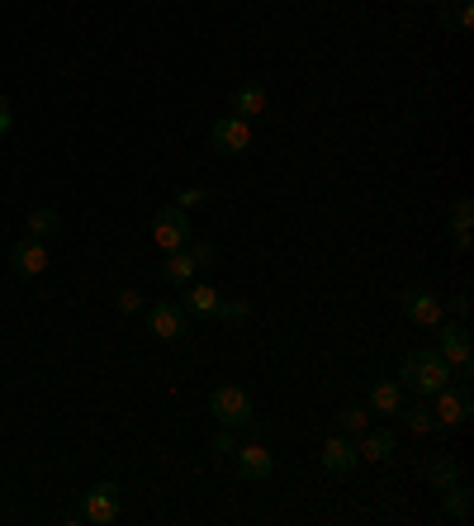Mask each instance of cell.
Listing matches in <instances>:
<instances>
[{
	"instance_id": "d4e9b609",
	"label": "cell",
	"mask_w": 474,
	"mask_h": 526,
	"mask_svg": "<svg viewBox=\"0 0 474 526\" xmlns=\"http://www.w3.org/2000/svg\"><path fill=\"white\" fill-rule=\"evenodd\" d=\"M185 252L195 256V266H200V271L219 266V247H214V242H195V237H190V247H185Z\"/></svg>"
},
{
	"instance_id": "5b68a950",
	"label": "cell",
	"mask_w": 474,
	"mask_h": 526,
	"mask_svg": "<svg viewBox=\"0 0 474 526\" xmlns=\"http://www.w3.org/2000/svg\"><path fill=\"white\" fill-rule=\"evenodd\" d=\"M432 399H437V432H446V427H465V422L474 418V399H470V384L465 380L441 384Z\"/></svg>"
},
{
	"instance_id": "cb8c5ba5",
	"label": "cell",
	"mask_w": 474,
	"mask_h": 526,
	"mask_svg": "<svg viewBox=\"0 0 474 526\" xmlns=\"http://www.w3.org/2000/svg\"><path fill=\"white\" fill-rule=\"evenodd\" d=\"M337 427L347 436H361L365 427H370V413H365V408H342V413H337Z\"/></svg>"
},
{
	"instance_id": "e0dca14e",
	"label": "cell",
	"mask_w": 474,
	"mask_h": 526,
	"mask_svg": "<svg viewBox=\"0 0 474 526\" xmlns=\"http://www.w3.org/2000/svg\"><path fill=\"white\" fill-rule=\"evenodd\" d=\"M195 271H200V266H195V256L185 252H166V261H162V285H190V280H195Z\"/></svg>"
},
{
	"instance_id": "ac0fdd59",
	"label": "cell",
	"mask_w": 474,
	"mask_h": 526,
	"mask_svg": "<svg viewBox=\"0 0 474 526\" xmlns=\"http://www.w3.org/2000/svg\"><path fill=\"white\" fill-rule=\"evenodd\" d=\"M422 474H427V484H432V489H451V484H460V460L456 455H432V460H427V465H422Z\"/></svg>"
},
{
	"instance_id": "44dd1931",
	"label": "cell",
	"mask_w": 474,
	"mask_h": 526,
	"mask_svg": "<svg viewBox=\"0 0 474 526\" xmlns=\"http://www.w3.org/2000/svg\"><path fill=\"white\" fill-rule=\"evenodd\" d=\"M470 223H474V204L456 200V204H451V228H456V247H460V252L470 247Z\"/></svg>"
},
{
	"instance_id": "f1b7e54d",
	"label": "cell",
	"mask_w": 474,
	"mask_h": 526,
	"mask_svg": "<svg viewBox=\"0 0 474 526\" xmlns=\"http://www.w3.org/2000/svg\"><path fill=\"white\" fill-rule=\"evenodd\" d=\"M10 124H15V114H10V105H5V95H0V138L10 133Z\"/></svg>"
},
{
	"instance_id": "52a82bcc",
	"label": "cell",
	"mask_w": 474,
	"mask_h": 526,
	"mask_svg": "<svg viewBox=\"0 0 474 526\" xmlns=\"http://www.w3.org/2000/svg\"><path fill=\"white\" fill-rule=\"evenodd\" d=\"M190 237H195V228H190L185 209H176V204L157 209V218H152V242H157L162 252H181V247H190Z\"/></svg>"
},
{
	"instance_id": "484cf974",
	"label": "cell",
	"mask_w": 474,
	"mask_h": 526,
	"mask_svg": "<svg viewBox=\"0 0 474 526\" xmlns=\"http://www.w3.org/2000/svg\"><path fill=\"white\" fill-rule=\"evenodd\" d=\"M204 200H209V190H200V185H195V190H181V195H176V209H200Z\"/></svg>"
},
{
	"instance_id": "6da1fadb",
	"label": "cell",
	"mask_w": 474,
	"mask_h": 526,
	"mask_svg": "<svg viewBox=\"0 0 474 526\" xmlns=\"http://www.w3.org/2000/svg\"><path fill=\"white\" fill-rule=\"evenodd\" d=\"M399 380L413 389V394H422V399H432L441 384H451V365L441 361L437 346H418V351H408L399 361Z\"/></svg>"
},
{
	"instance_id": "83f0119b",
	"label": "cell",
	"mask_w": 474,
	"mask_h": 526,
	"mask_svg": "<svg viewBox=\"0 0 474 526\" xmlns=\"http://www.w3.org/2000/svg\"><path fill=\"white\" fill-rule=\"evenodd\" d=\"M119 309H124V313H138V309H143L138 290H119Z\"/></svg>"
},
{
	"instance_id": "4fadbf2b",
	"label": "cell",
	"mask_w": 474,
	"mask_h": 526,
	"mask_svg": "<svg viewBox=\"0 0 474 526\" xmlns=\"http://www.w3.org/2000/svg\"><path fill=\"white\" fill-rule=\"evenodd\" d=\"M361 465V451H356V436L347 432H332L328 446H323V470L328 474H351Z\"/></svg>"
},
{
	"instance_id": "7c38bea8",
	"label": "cell",
	"mask_w": 474,
	"mask_h": 526,
	"mask_svg": "<svg viewBox=\"0 0 474 526\" xmlns=\"http://www.w3.org/2000/svg\"><path fill=\"white\" fill-rule=\"evenodd\" d=\"M10 266H15V275H24V280H34V275L48 271V247H43V237H19L15 247H10Z\"/></svg>"
},
{
	"instance_id": "f546056e",
	"label": "cell",
	"mask_w": 474,
	"mask_h": 526,
	"mask_svg": "<svg viewBox=\"0 0 474 526\" xmlns=\"http://www.w3.org/2000/svg\"><path fill=\"white\" fill-rule=\"evenodd\" d=\"M413 5H437V0H413Z\"/></svg>"
},
{
	"instance_id": "9a60e30c",
	"label": "cell",
	"mask_w": 474,
	"mask_h": 526,
	"mask_svg": "<svg viewBox=\"0 0 474 526\" xmlns=\"http://www.w3.org/2000/svg\"><path fill=\"white\" fill-rule=\"evenodd\" d=\"M437 19H441V29H451V34H470L474 0H437Z\"/></svg>"
},
{
	"instance_id": "9c48e42d",
	"label": "cell",
	"mask_w": 474,
	"mask_h": 526,
	"mask_svg": "<svg viewBox=\"0 0 474 526\" xmlns=\"http://www.w3.org/2000/svg\"><path fill=\"white\" fill-rule=\"evenodd\" d=\"M119 508H124L119 484H95V489L86 493V503H81V517L95 526H110V522H119Z\"/></svg>"
},
{
	"instance_id": "ffe728a7",
	"label": "cell",
	"mask_w": 474,
	"mask_h": 526,
	"mask_svg": "<svg viewBox=\"0 0 474 526\" xmlns=\"http://www.w3.org/2000/svg\"><path fill=\"white\" fill-rule=\"evenodd\" d=\"M403 422H408V432H418V436H432L437 432V413L427 408V403H403Z\"/></svg>"
},
{
	"instance_id": "30bf717a",
	"label": "cell",
	"mask_w": 474,
	"mask_h": 526,
	"mask_svg": "<svg viewBox=\"0 0 474 526\" xmlns=\"http://www.w3.org/2000/svg\"><path fill=\"white\" fill-rule=\"evenodd\" d=\"M233 470L242 484H261V479H271L275 474V455L261 446V441H252V446H242V451H233Z\"/></svg>"
},
{
	"instance_id": "4316f807",
	"label": "cell",
	"mask_w": 474,
	"mask_h": 526,
	"mask_svg": "<svg viewBox=\"0 0 474 526\" xmlns=\"http://www.w3.org/2000/svg\"><path fill=\"white\" fill-rule=\"evenodd\" d=\"M233 451H237L233 432H214V455H233Z\"/></svg>"
},
{
	"instance_id": "3957f363",
	"label": "cell",
	"mask_w": 474,
	"mask_h": 526,
	"mask_svg": "<svg viewBox=\"0 0 474 526\" xmlns=\"http://www.w3.org/2000/svg\"><path fill=\"white\" fill-rule=\"evenodd\" d=\"M209 413L219 418V427H252L256 422V403L247 389H237V384H219L214 394H209Z\"/></svg>"
},
{
	"instance_id": "7402d4cb",
	"label": "cell",
	"mask_w": 474,
	"mask_h": 526,
	"mask_svg": "<svg viewBox=\"0 0 474 526\" xmlns=\"http://www.w3.org/2000/svg\"><path fill=\"white\" fill-rule=\"evenodd\" d=\"M446 522H470V489L465 484L446 489Z\"/></svg>"
},
{
	"instance_id": "277c9868",
	"label": "cell",
	"mask_w": 474,
	"mask_h": 526,
	"mask_svg": "<svg viewBox=\"0 0 474 526\" xmlns=\"http://www.w3.org/2000/svg\"><path fill=\"white\" fill-rule=\"evenodd\" d=\"M437 351H441V361L451 365V380L470 384L474 370H470V327H465V318H456V323H441Z\"/></svg>"
},
{
	"instance_id": "7a4b0ae2",
	"label": "cell",
	"mask_w": 474,
	"mask_h": 526,
	"mask_svg": "<svg viewBox=\"0 0 474 526\" xmlns=\"http://www.w3.org/2000/svg\"><path fill=\"white\" fill-rule=\"evenodd\" d=\"M181 309L190 313V318H233V323H242V318L252 313L247 304H242V299H223L214 285H195V280L185 285Z\"/></svg>"
},
{
	"instance_id": "5bb4252c",
	"label": "cell",
	"mask_w": 474,
	"mask_h": 526,
	"mask_svg": "<svg viewBox=\"0 0 474 526\" xmlns=\"http://www.w3.org/2000/svg\"><path fill=\"white\" fill-rule=\"evenodd\" d=\"M356 451H361V460H389V455L399 451V436L384 432V427H365L356 436Z\"/></svg>"
},
{
	"instance_id": "603a6c76",
	"label": "cell",
	"mask_w": 474,
	"mask_h": 526,
	"mask_svg": "<svg viewBox=\"0 0 474 526\" xmlns=\"http://www.w3.org/2000/svg\"><path fill=\"white\" fill-rule=\"evenodd\" d=\"M57 228H62L57 209H34V214H29V237H53Z\"/></svg>"
},
{
	"instance_id": "8992f818",
	"label": "cell",
	"mask_w": 474,
	"mask_h": 526,
	"mask_svg": "<svg viewBox=\"0 0 474 526\" xmlns=\"http://www.w3.org/2000/svg\"><path fill=\"white\" fill-rule=\"evenodd\" d=\"M209 143L219 157H242L247 147H252V119H242V114H219L214 128H209Z\"/></svg>"
},
{
	"instance_id": "8fae6325",
	"label": "cell",
	"mask_w": 474,
	"mask_h": 526,
	"mask_svg": "<svg viewBox=\"0 0 474 526\" xmlns=\"http://www.w3.org/2000/svg\"><path fill=\"white\" fill-rule=\"evenodd\" d=\"M403 313H408V323H418V327L446 323V304H441L432 290H422V285H413V290L403 294Z\"/></svg>"
},
{
	"instance_id": "2e32d148",
	"label": "cell",
	"mask_w": 474,
	"mask_h": 526,
	"mask_svg": "<svg viewBox=\"0 0 474 526\" xmlns=\"http://www.w3.org/2000/svg\"><path fill=\"white\" fill-rule=\"evenodd\" d=\"M370 408H375V413H384V418H399V413H403V384L399 380L370 384Z\"/></svg>"
},
{
	"instance_id": "d6986e66",
	"label": "cell",
	"mask_w": 474,
	"mask_h": 526,
	"mask_svg": "<svg viewBox=\"0 0 474 526\" xmlns=\"http://www.w3.org/2000/svg\"><path fill=\"white\" fill-rule=\"evenodd\" d=\"M233 114H242V119H256V114H266V91H261L256 81L237 86V91H233Z\"/></svg>"
},
{
	"instance_id": "ba28073f",
	"label": "cell",
	"mask_w": 474,
	"mask_h": 526,
	"mask_svg": "<svg viewBox=\"0 0 474 526\" xmlns=\"http://www.w3.org/2000/svg\"><path fill=\"white\" fill-rule=\"evenodd\" d=\"M147 327H152L157 342H181L185 327H190V313H185L176 299H162V304L147 309Z\"/></svg>"
}]
</instances>
